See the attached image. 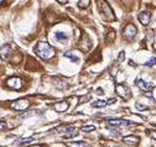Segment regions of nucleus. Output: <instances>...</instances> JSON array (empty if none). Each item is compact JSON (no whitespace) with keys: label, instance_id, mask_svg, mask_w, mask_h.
Segmentation results:
<instances>
[{"label":"nucleus","instance_id":"nucleus-25","mask_svg":"<svg viewBox=\"0 0 156 147\" xmlns=\"http://www.w3.org/2000/svg\"><path fill=\"white\" fill-rule=\"evenodd\" d=\"M155 64H156V58H155V57L149 58V59L146 61V63H145L146 67H152V66H155Z\"/></svg>","mask_w":156,"mask_h":147},{"label":"nucleus","instance_id":"nucleus-15","mask_svg":"<svg viewBox=\"0 0 156 147\" xmlns=\"http://www.w3.org/2000/svg\"><path fill=\"white\" fill-rule=\"evenodd\" d=\"M101 59H102L101 50L98 48V50H95V52H94V53L89 57V59H88V61H89V62H92V63H94V62H98V61H101Z\"/></svg>","mask_w":156,"mask_h":147},{"label":"nucleus","instance_id":"nucleus-30","mask_svg":"<svg viewBox=\"0 0 156 147\" xmlns=\"http://www.w3.org/2000/svg\"><path fill=\"white\" fill-rule=\"evenodd\" d=\"M149 135H150L154 140H156V131H150V132H149Z\"/></svg>","mask_w":156,"mask_h":147},{"label":"nucleus","instance_id":"nucleus-4","mask_svg":"<svg viewBox=\"0 0 156 147\" xmlns=\"http://www.w3.org/2000/svg\"><path fill=\"white\" fill-rule=\"evenodd\" d=\"M115 92L117 94L120 96V98H123L124 100H128V99H130L131 98V92H130V89L123 85V84H117V87H115Z\"/></svg>","mask_w":156,"mask_h":147},{"label":"nucleus","instance_id":"nucleus-28","mask_svg":"<svg viewBox=\"0 0 156 147\" xmlns=\"http://www.w3.org/2000/svg\"><path fill=\"white\" fill-rule=\"evenodd\" d=\"M124 59H125V52L122 51V52L119 53V56H118V63H122Z\"/></svg>","mask_w":156,"mask_h":147},{"label":"nucleus","instance_id":"nucleus-12","mask_svg":"<svg viewBox=\"0 0 156 147\" xmlns=\"http://www.w3.org/2000/svg\"><path fill=\"white\" fill-rule=\"evenodd\" d=\"M52 83H53V85L56 88H58V89H66L68 87V83L65 82L62 78H58V77H53V78H52Z\"/></svg>","mask_w":156,"mask_h":147},{"label":"nucleus","instance_id":"nucleus-33","mask_svg":"<svg viewBox=\"0 0 156 147\" xmlns=\"http://www.w3.org/2000/svg\"><path fill=\"white\" fill-rule=\"evenodd\" d=\"M29 147H42V146H40V145H34V146H29Z\"/></svg>","mask_w":156,"mask_h":147},{"label":"nucleus","instance_id":"nucleus-27","mask_svg":"<svg viewBox=\"0 0 156 147\" xmlns=\"http://www.w3.org/2000/svg\"><path fill=\"white\" fill-rule=\"evenodd\" d=\"M135 108H136L139 111H143V110H147V109H149L146 105H143V104H140V103H135Z\"/></svg>","mask_w":156,"mask_h":147},{"label":"nucleus","instance_id":"nucleus-17","mask_svg":"<svg viewBox=\"0 0 156 147\" xmlns=\"http://www.w3.org/2000/svg\"><path fill=\"white\" fill-rule=\"evenodd\" d=\"M55 37L57 38L60 42H62V41L68 40V35H67V33H65V32H62V31H57V32L55 33Z\"/></svg>","mask_w":156,"mask_h":147},{"label":"nucleus","instance_id":"nucleus-29","mask_svg":"<svg viewBox=\"0 0 156 147\" xmlns=\"http://www.w3.org/2000/svg\"><path fill=\"white\" fill-rule=\"evenodd\" d=\"M6 127H8V125H6V122H5V121H3V120H0V131L5 130Z\"/></svg>","mask_w":156,"mask_h":147},{"label":"nucleus","instance_id":"nucleus-18","mask_svg":"<svg viewBox=\"0 0 156 147\" xmlns=\"http://www.w3.org/2000/svg\"><path fill=\"white\" fill-rule=\"evenodd\" d=\"M68 147H89L87 142L84 141H78V142H68L67 143Z\"/></svg>","mask_w":156,"mask_h":147},{"label":"nucleus","instance_id":"nucleus-5","mask_svg":"<svg viewBox=\"0 0 156 147\" xmlns=\"http://www.w3.org/2000/svg\"><path fill=\"white\" fill-rule=\"evenodd\" d=\"M6 87L10 88V89H15V90H19L24 87V83H23V79L19 78V77H11L6 80Z\"/></svg>","mask_w":156,"mask_h":147},{"label":"nucleus","instance_id":"nucleus-22","mask_svg":"<svg viewBox=\"0 0 156 147\" xmlns=\"http://www.w3.org/2000/svg\"><path fill=\"white\" fill-rule=\"evenodd\" d=\"M90 5V0H78V6L81 9H87Z\"/></svg>","mask_w":156,"mask_h":147},{"label":"nucleus","instance_id":"nucleus-2","mask_svg":"<svg viewBox=\"0 0 156 147\" xmlns=\"http://www.w3.org/2000/svg\"><path fill=\"white\" fill-rule=\"evenodd\" d=\"M97 6H98V10H99V12H101V15L104 20H107V21H114L115 20L114 12H113L112 8L105 0H97Z\"/></svg>","mask_w":156,"mask_h":147},{"label":"nucleus","instance_id":"nucleus-24","mask_svg":"<svg viewBox=\"0 0 156 147\" xmlns=\"http://www.w3.org/2000/svg\"><path fill=\"white\" fill-rule=\"evenodd\" d=\"M78 135V131H76V130H73V131H69V132H66L65 135H63V138H72V137H74V136H77Z\"/></svg>","mask_w":156,"mask_h":147},{"label":"nucleus","instance_id":"nucleus-1","mask_svg":"<svg viewBox=\"0 0 156 147\" xmlns=\"http://www.w3.org/2000/svg\"><path fill=\"white\" fill-rule=\"evenodd\" d=\"M34 51L41 59H50V58H52L56 53L55 48L46 41H40L39 43L35 46Z\"/></svg>","mask_w":156,"mask_h":147},{"label":"nucleus","instance_id":"nucleus-8","mask_svg":"<svg viewBox=\"0 0 156 147\" xmlns=\"http://www.w3.org/2000/svg\"><path fill=\"white\" fill-rule=\"evenodd\" d=\"M136 33H138V29H136V26L134 24H128L125 26L124 31H123V35H124V37L126 40H133L134 37L136 36Z\"/></svg>","mask_w":156,"mask_h":147},{"label":"nucleus","instance_id":"nucleus-21","mask_svg":"<svg viewBox=\"0 0 156 147\" xmlns=\"http://www.w3.org/2000/svg\"><path fill=\"white\" fill-rule=\"evenodd\" d=\"M115 36H117V33H115V31H113V30H110L108 33H107V36H105V40H107V42H113L115 40Z\"/></svg>","mask_w":156,"mask_h":147},{"label":"nucleus","instance_id":"nucleus-14","mask_svg":"<svg viewBox=\"0 0 156 147\" xmlns=\"http://www.w3.org/2000/svg\"><path fill=\"white\" fill-rule=\"evenodd\" d=\"M139 141H140V138L138 136H134V135H129V136L123 137V142H125L128 145H138Z\"/></svg>","mask_w":156,"mask_h":147},{"label":"nucleus","instance_id":"nucleus-3","mask_svg":"<svg viewBox=\"0 0 156 147\" xmlns=\"http://www.w3.org/2000/svg\"><path fill=\"white\" fill-rule=\"evenodd\" d=\"M78 48H79L82 52H88L92 48V41H90V38L87 33L82 35V38L79 40V42H78Z\"/></svg>","mask_w":156,"mask_h":147},{"label":"nucleus","instance_id":"nucleus-31","mask_svg":"<svg viewBox=\"0 0 156 147\" xmlns=\"http://www.w3.org/2000/svg\"><path fill=\"white\" fill-rule=\"evenodd\" d=\"M97 94H99V95H103V94H104L103 89H102V88H98V89H97Z\"/></svg>","mask_w":156,"mask_h":147},{"label":"nucleus","instance_id":"nucleus-13","mask_svg":"<svg viewBox=\"0 0 156 147\" xmlns=\"http://www.w3.org/2000/svg\"><path fill=\"white\" fill-rule=\"evenodd\" d=\"M68 106H69V104L67 101H58L53 105V109L57 111V113H65V111H67Z\"/></svg>","mask_w":156,"mask_h":147},{"label":"nucleus","instance_id":"nucleus-26","mask_svg":"<svg viewBox=\"0 0 156 147\" xmlns=\"http://www.w3.org/2000/svg\"><path fill=\"white\" fill-rule=\"evenodd\" d=\"M90 98L92 95L90 94H86V95H83L81 99H79V104H84V103H87L88 100H90Z\"/></svg>","mask_w":156,"mask_h":147},{"label":"nucleus","instance_id":"nucleus-19","mask_svg":"<svg viewBox=\"0 0 156 147\" xmlns=\"http://www.w3.org/2000/svg\"><path fill=\"white\" fill-rule=\"evenodd\" d=\"M107 105H108L107 100H97L94 103H92V106H94V108H104Z\"/></svg>","mask_w":156,"mask_h":147},{"label":"nucleus","instance_id":"nucleus-32","mask_svg":"<svg viewBox=\"0 0 156 147\" xmlns=\"http://www.w3.org/2000/svg\"><path fill=\"white\" fill-rule=\"evenodd\" d=\"M57 1H58L60 4H67V3H68V0H57Z\"/></svg>","mask_w":156,"mask_h":147},{"label":"nucleus","instance_id":"nucleus-16","mask_svg":"<svg viewBox=\"0 0 156 147\" xmlns=\"http://www.w3.org/2000/svg\"><path fill=\"white\" fill-rule=\"evenodd\" d=\"M31 141H34V137L21 138V140H19V141L16 142V145H17V146H20V147H23V146H26V145H30V143H31Z\"/></svg>","mask_w":156,"mask_h":147},{"label":"nucleus","instance_id":"nucleus-6","mask_svg":"<svg viewBox=\"0 0 156 147\" xmlns=\"http://www.w3.org/2000/svg\"><path fill=\"white\" fill-rule=\"evenodd\" d=\"M29 106H30V101H29V99H25V98L17 99L11 104V108L17 110V111H25Z\"/></svg>","mask_w":156,"mask_h":147},{"label":"nucleus","instance_id":"nucleus-9","mask_svg":"<svg viewBox=\"0 0 156 147\" xmlns=\"http://www.w3.org/2000/svg\"><path fill=\"white\" fill-rule=\"evenodd\" d=\"M11 54H12L11 45L6 43V45L0 47V58H1V59H9V57Z\"/></svg>","mask_w":156,"mask_h":147},{"label":"nucleus","instance_id":"nucleus-34","mask_svg":"<svg viewBox=\"0 0 156 147\" xmlns=\"http://www.w3.org/2000/svg\"><path fill=\"white\" fill-rule=\"evenodd\" d=\"M4 3V0H0V4H3Z\"/></svg>","mask_w":156,"mask_h":147},{"label":"nucleus","instance_id":"nucleus-10","mask_svg":"<svg viewBox=\"0 0 156 147\" xmlns=\"http://www.w3.org/2000/svg\"><path fill=\"white\" fill-rule=\"evenodd\" d=\"M135 84H136V87L138 88H140L141 90H151V89H154L155 88V85L152 83H149V82H145V80H143V79H136L135 80Z\"/></svg>","mask_w":156,"mask_h":147},{"label":"nucleus","instance_id":"nucleus-35","mask_svg":"<svg viewBox=\"0 0 156 147\" xmlns=\"http://www.w3.org/2000/svg\"><path fill=\"white\" fill-rule=\"evenodd\" d=\"M154 126H156V122H155V124H154Z\"/></svg>","mask_w":156,"mask_h":147},{"label":"nucleus","instance_id":"nucleus-11","mask_svg":"<svg viewBox=\"0 0 156 147\" xmlns=\"http://www.w3.org/2000/svg\"><path fill=\"white\" fill-rule=\"evenodd\" d=\"M138 19L141 24H143L144 26L149 25V22H150V19H151V12H149V11H143V12H140L139 15H138Z\"/></svg>","mask_w":156,"mask_h":147},{"label":"nucleus","instance_id":"nucleus-7","mask_svg":"<svg viewBox=\"0 0 156 147\" xmlns=\"http://www.w3.org/2000/svg\"><path fill=\"white\" fill-rule=\"evenodd\" d=\"M108 125L113 126V127H118V126H133V125H136V122L125 120V119H109Z\"/></svg>","mask_w":156,"mask_h":147},{"label":"nucleus","instance_id":"nucleus-20","mask_svg":"<svg viewBox=\"0 0 156 147\" xmlns=\"http://www.w3.org/2000/svg\"><path fill=\"white\" fill-rule=\"evenodd\" d=\"M65 57L66 58H69L72 62H79V58H78V56H76V54H73L72 52H65Z\"/></svg>","mask_w":156,"mask_h":147},{"label":"nucleus","instance_id":"nucleus-23","mask_svg":"<svg viewBox=\"0 0 156 147\" xmlns=\"http://www.w3.org/2000/svg\"><path fill=\"white\" fill-rule=\"evenodd\" d=\"M95 130V126L94 125H87V126H83V127H81V131L83 132H92Z\"/></svg>","mask_w":156,"mask_h":147}]
</instances>
